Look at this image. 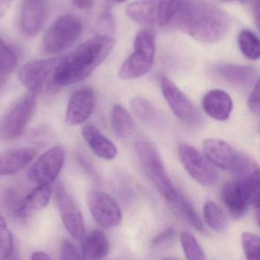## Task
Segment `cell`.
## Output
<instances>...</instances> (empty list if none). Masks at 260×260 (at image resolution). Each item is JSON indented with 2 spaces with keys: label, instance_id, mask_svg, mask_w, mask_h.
<instances>
[{
  "label": "cell",
  "instance_id": "obj_1",
  "mask_svg": "<svg viewBox=\"0 0 260 260\" xmlns=\"http://www.w3.org/2000/svg\"><path fill=\"white\" fill-rule=\"evenodd\" d=\"M184 33L205 44L218 42L229 33L230 16L224 10L202 0H186L174 19Z\"/></svg>",
  "mask_w": 260,
  "mask_h": 260
},
{
  "label": "cell",
  "instance_id": "obj_2",
  "mask_svg": "<svg viewBox=\"0 0 260 260\" xmlns=\"http://www.w3.org/2000/svg\"><path fill=\"white\" fill-rule=\"evenodd\" d=\"M114 44L115 41L109 35H98L81 44L73 53L61 56L55 73V86H68L88 78L108 58Z\"/></svg>",
  "mask_w": 260,
  "mask_h": 260
},
{
  "label": "cell",
  "instance_id": "obj_3",
  "mask_svg": "<svg viewBox=\"0 0 260 260\" xmlns=\"http://www.w3.org/2000/svg\"><path fill=\"white\" fill-rule=\"evenodd\" d=\"M136 148L141 166L148 180L166 201L174 204L179 189L174 187L160 154L152 142L146 139H140L136 142Z\"/></svg>",
  "mask_w": 260,
  "mask_h": 260
},
{
  "label": "cell",
  "instance_id": "obj_4",
  "mask_svg": "<svg viewBox=\"0 0 260 260\" xmlns=\"http://www.w3.org/2000/svg\"><path fill=\"white\" fill-rule=\"evenodd\" d=\"M203 150L204 155L212 165L232 171L237 178L250 174L258 166L253 159L221 139H206L203 142Z\"/></svg>",
  "mask_w": 260,
  "mask_h": 260
},
{
  "label": "cell",
  "instance_id": "obj_5",
  "mask_svg": "<svg viewBox=\"0 0 260 260\" xmlns=\"http://www.w3.org/2000/svg\"><path fill=\"white\" fill-rule=\"evenodd\" d=\"M155 56V36L151 28H145L136 35L134 50L122 64L119 76L123 80L138 79L149 73Z\"/></svg>",
  "mask_w": 260,
  "mask_h": 260
},
{
  "label": "cell",
  "instance_id": "obj_6",
  "mask_svg": "<svg viewBox=\"0 0 260 260\" xmlns=\"http://www.w3.org/2000/svg\"><path fill=\"white\" fill-rule=\"evenodd\" d=\"M82 23L76 15L66 14L56 18L44 34L42 48L47 54H58L73 47L80 38Z\"/></svg>",
  "mask_w": 260,
  "mask_h": 260
},
{
  "label": "cell",
  "instance_id": "obj_7",
  "mask_svg": "<svg viewBox=\"0 0 260 260\" xmlns=\"http://www.w3.org/2000/svg\"><path fill=\"white\" fill-rule=\"evenodd\" d=\"M160 85L167 103L179 120L193 127H201L206 123L201 111L174 82L162 76Z\"/></svg>",
  "mask_w": 260,
  "mask_h": 260
},
{
  "label": "cell",
  "instance_id": "obj_8",
  "mask_svg": "<svg viewBox=\"0 0 260 260\" xmlns=\"http://www.w3.org/2000/svg\"><path fill=\"white\" fill-rule=\"evenodd\" d=\"M60 59L55 57L27 62L18 71L19 80L35 94L55 89V73Z\"/></svg>",
  "mask_w": 260,
  "mask_h": 260
},
{
  "label": "cell",
  "instance_id": "obj_9",
  "mask_svg": "<svg viewBox=\"0 0 260 260\" xmlns=\"http://www.w3.org/2000/svg\"><path fill=\"white\" fill-rule=\"evenodd\" d=\"M37 94L28 91L20 98L6 113L2 122L0 135L6 139H15L22 134L35 113Z\"/></svg>",
  "mask_w": 260,
  "mask_h": 260
},
{
  "label": "cell",
  "instance_id": "obj_10",
  "mask_svg": "<svg viewBox=\"0 0 260 260\" xmlns=\"http://www.w3.org/2000/svg\"><path fill=\"white\" fill-rule=\"evenodd\" d=\"M179 157L188 174L203 186H213L219 175L214 165L193 146L182 144L178 149Z\"/></svg>",
  "mask_w": 260,
  "mask_h": 260
},
{
  "label": "cell",
  "instance_id": "obj_11",
  "mask_svg": "<svg viewBox=\"0 0 260 260\" xmlns=\"http://www.w3.org/2000/svg\"><path fill=\"white\" fill-rule=\"evenodd\" d=\"M65 158V151L62 147H53L40 156L30 166L27 178L37 186L51 184L59 176Z\"/></svg>",
  "mask_w": 260,
  "mask_h": 260
},
{
  "label": "cell",
  "instance_id": "obj_12",
  "mask_svg": "<svg viewBox=\"0 0 260 260\" xmlns=\"http://www.w3.org/2000/svg\"><path fill=\"white\" fill-rule=\"evenodd\" d=\"M88 207L94 221L105 229L118 225L122 212L117 202L103 191L92 189L87 195Z\"/></svg>",
  "mask_w": 260,
  "mask_h": 260
},
{
  "label": "cell",
  "instance_id": "obj_13",
  "mask_svg": "<svg viewBox=\"0 0 260 260\" xmlns=\"http://www.w3.org/2000/svg\"><path fill=\"white\" fill-rule=\"evenodd\" d=\"M55 197L59 215L66 229L75 239H83L85 227L82 212L61 183H58L55 188Z\"/></svg>",
  "mask_w": 260,
  "mask_h": 260
},
{
  "label": "cell",
  "instance_id": "obj_14",
  "mask_svg": "<svg viewBox=\"0 0 260 260\" xmlns=\"http://www.w3.org/2000/svg\"><path fill=\"white\" fill-rule=\"evenodd\" d=\"M95 105L94 90L89 87L78 90L69 100L66 113V123L69 126H77L88 120Z\"/></svg>",
  "mask_w": 260,
  "mask_h": 260
},
{
  "label": "cell",
  "instance_id": "obj_15",
  "mask_svg": "<svg viewBox=\"0 0 260 260\" xmlns=\"http://www.w3.org/2000/svg\"><path fill=\"white\" fill-rule=\"evenodd\" d=\"M45 0H22L20 27L23 35L32 38L38 35L47 18Z\"/></svg>",
  "mask_w": 260,
  "mask_h": 260
},
{
  "label": "cell",
  "instance_id": "obj_16",
  "mask_svg": "<svg viewBox=\"0 0 260 260\" xmlns=\"http://www.w3.org/2000/svg\"><path fill=\"white\" fill-rule=\"evenodd\" d=\"M203 111L215 120H228L233 109V102L227 92L222 90H212L206 93L202 102Z\"/></svg>",
  "mask_w": 260,
  "mask_h": 260
},
{
  "label": "cell",
  "instance_id": "obj_17",
  "mask_svg": "<svg viewBox=\"0 0 260 260\" xmlns=\"http://www.w3.org/2000/svg\"><path fill=\"white\" fill-rule=\"evenodd\" d=\"M82 136L93 152L104 160H113L117 154V147L94 125L87 123L82 128Z\"/></svg>",
  "mask_w": 260,
  "mask_h": 260
},
{
  "label": "cell",
  "instance_id": "obj_18",
  "mask_svg": "<svg viewBox=\"0 0 260 260\" xmlns=\"http://www.w3.org/2000/svg\"><path fill=\"white\" fill-rule=\"evenodd\" d=\"M37 155V150L22 148L0 154V177L15 174L27 166Z\"/></svg>",
  "mask_w": 260,
  "mask_h": 260
},
{
  "label": "cell",
  "instance_id": "obj_19",
  "mask_svg": "<svg viewBox=\"0 0 260 260\" xmlns=\"http://www.w3.org/2000/svg\"><path fill=\"white\" fill-rule=\"evenodd\" d=\"M215 71L226 82L241 88L250 86L258 76L256 69L247 66L226 64L217 67Z\"/></svg>",
  "mask_w": 260,
  "mask_h": 260
},
{
  "label": "cell",
  "instance_id": "obj_20",
  "mask_svg": "<svg viewBox=\"0 0 260 260\" xmlns=\"http://www.w3.org/2000/svg\"><path fill=\"white\" fill-rule=\"evenodd\" d=\"M128 16L141 25L151 27L158 16V0H138L126 7Z\"/></svg>",
  "mask_w": 260,
  "mask_h": 260
},
{
  "label": "cell",
  "instance_id": "obj_21",
  "mask_svg": "<svg viewBox=\"0 0 260 260\" xmlns=\"http://www.w3.org/2000/svg\"><path fill=\"white\" fill-rule=\"evenodd\" d=\"M221 199L229 214L235 218H241L247 213L248 203L246 201L238 182H229L223 186Z\"/></svg>",
  "mask_w": 260,
  "mask_h": 260
},
{
  "label": "cell",
  "instance_id": "obj_22",
  "mask_svg": "<svg viewBox=\"0 0 260 260\" xmlns=\"http://www.w3.org/2000/svg\"><path fill=\"white\" fill-rule=\"evenodd\" d=\"M109 250V242L102 231L96 229L83 238L82 254L84 260H102Z\"/></svg>",
  "mask_w": 260,
  "mask_h": 260
},
{
  "label": "cell",
  "instance_id": "obj_23",
  "mask_svg": "<svg viewBox=\"0 0 260 260\" xmlns=\"http://www.w3.org/2000/svg\"><path fill=\"white\" fill-rule=\"evenodd\" d=\"M53 195L50 185L38 186L27 197L22 199L20 218H27L35 211L41 210L50 203Z\"/></svg>",
  "mask_w": 260,
  "mask_h": 260
},
{
  "label": "cell",
  "instance_id": "obj_24",
  "mask_svg": "<svg viewBox=\"0 0 260 260\" xmlns=\"http://www.w3.org/2000/svg\"><path fill=\"white\" fill-rule=\"evenodd\" d=\"M111 125L119 137L126 139L136 130V123L129 111L122 105H117L111 111Z\"/></svg>",
  "mask_w": 260,
  "mask_h": 260
},
{
  "label": "cell",
  "instance_id": "obj_25",
  "mask_svg": "<svg viewBox=\"0 0 260 260\" xmlns=\"http://www.w3.org/2000/svg\"><path fill=\"white\" fill-rule=\"evenodd\" d=\"M131 107L135 115L142 123L151 126H160L162 121L160 113L149 101L136 98L132 101Z\"/></svg>",
  "mask_w": 260,
  "mask_h": 260
},
{
  "label": "cell",
  "instance_id": "obj_26",
  "mask_svg": "<svg viewBox=\"0 0 260 260\" xmlns=\"http://www.w3.org/2000/svg\"><path fill=\"white\" fill-rule=\"evenodd\" d=\"M18 65V58L13 49L0 38V88L6 83Z\"/></svg>",
  "mask_w": 260,
  "mask_h": 260
},
{
  "label": "cell",
  "instance_id": "obj_27",
  "mask_svg": "<svg viewBox=\"0 0 260 260\" xmlns=\"http://www.w3.org/2000/svg\"><path fill=\"white\" fill-rule=\"evenodd\" d=\"M204 218L208 225L215 232H223L228 226V220L221 208L212 201L206 202L203 208Z\"/></svg>",
  "mask_w": 260,
  "mask_h": 260
},
{
  "label": "cell",
  "instance_id": "obj_28",
  "mask_svg": "<svg viewBox=\"0 0 260 260\" xmlns=\"http://www.w3.org/2000/svg\"><path fill=\"white\" fill-rule=\"evenodd\" d=\"M238 45L243 54L252 60L260 58V40L251 30H243L238 35Z\"/></svg>",
  "mask_w": 260,
  "mask_h": 260
},
{
  "label": "cell",
  "instance_id": "obj_29",
  "mask_svg": "<svg viewBox=\"0 0 260 260\" xmlns=\"http://www.w3.org/2000/svg\"><path fill=\"white\" fill-rule=\"evenodd\" d=\"M174 207L181 213L185 219L199 232H203L204 230L202 220L196 212L195 209L192 207L189 200L184 197L183 193L179 190L178 196L175 203L173 204Z\"/></svg>",
  "mask_w": 260,
  "mask_h": 260
},
{
  "label": "cell",
  "instance_id": "obj_30",
  "mask_svg": "<svg viewBox=\"0 0 260 260\" xmlns=\"http://www.w3.org/2000/svg\"><path fill=\"white\" fill-rule=\"evenodd\" d=\"M185 1L186 0H158L157 22L160 26L165 27L169 24Z\"/></svg>",
  "mask_w": 260,
  "mask_h": 260
},
{
  "label": "cell",
  "instance_id": "obj_31",
  "mask_svg": "<svg viewBox=\"0 0 260 260\" xmlns=\"http://www.w3.org/2000/svg\"><path fill=\"white\" fill-rule=\"evenodd\" d=\"M180 242L187 260H205V254L201 246L192 234L182 232Z\"/></svg>",
  "mask_w": 260,
  "mask_h": 260
},
{
  "label": "cell",
  "instance_id": "obj_32",
  "mask_svg": "<svg viewBox=\"0 0 260 260\" xmlns=\"http://www.w3.org/2000/svg\"><path fill=\"white\" fill-rule=\"evenodd\" d=\"M14 253V239L12 232L8 228L2 214L0 213V259H10Z\"/></svg>",
  "mask_w": 260,
  "mask_h": 260
},
{
  "label": "cell",
  "instance_id": "obj_33",
  "mask_svg": "<svg viewBox=\"0 0 260 260\" xmlns=\"http://www.w3.org/2000/svg\"><path fill=\"white\" fill-rule=\"evenodd\" d=\"M243 250L247 260H260V237L250 232L241 235Z\"/></svg>",
  "mask_w": 260,
  "mask_h": 260
},
{
  "label": "cell",
  "instance_id": "obj_34",
  "mask_svg": "<svg viewBox=\"0 0 260 260\" xmlns=\"http://www.w3.org/2000/svg\"><path fill=\"white\" fill-rule=\"evenodd\" d=\"M61 260H84L70 241H64L60 248Z\"/></svg>",
  "mask_w": 260,
  "mask_h": 260
},
{
  "label": "cell",
  "instance_id": "obj_35",
  "mask_svg": "<svg viewBox=\"0 0 260 260\" xmlns=\"http://www.w3.org/2000/svg\"><path fill=\"white\" fill-rule=\"evenodd\" d=\"M248 107L252 112L260 114V79L249 97Z\"/></svg>",
  "mask_w": 260,
  "mask_h": 260
},
{
  "label": "cell",
  "instance_id": "obj_36",
  "mask_svg": "<svg viewBox=\"0 0 260 260\" xmlns=\"http://www.w3.org/2000/svg\"><path fill=\"white\" fill-rule=\"evenodd\" d=\"M175 234V231L174 229H166V230L162 232L161 233H159L155 238L153 239V244L154 245H158V244H163L166 241H169L170 239L174 237Z\"/></svg>",
  "mask_w": 260,
  "mask_h": 260
},
{
  "label": "cell",
  "instance_id": "obj_37",
  "mask_svg": "<svg viewBox=\"0 0 260 260\" xmlns=\"http://www.w3.org/2000/svg\"><path fill=\"white\" fill-rule=\"evenodd\" d=\"M76 7L81 9H88L92 6L93 0H72Z\"/></svg>",
  "mask_w": 260,
  "mask_h": 260
},
{
  "label": "cell",
  "instance_id": "obj_38",
  "mask_svg": "<svg viewBox=\"0 0 260 260\" xmlns=\"http://www.w3.org/2000/svg\"><path fill=\"white\" fill-rule=\"evenodd\" d=\"M13 0H0V18H3L11 7Z\"/></svg>",
  "mask_w": 260,
  "mask_h": 260
},
{
  "label": "cell",
  "instance_id": "obj_39",
  "mask_svg": "<svg viewBox=\"0 0 260 260\" xmlns=\"http://www.w3.org/2000/svg\"><path fill=\"white\" fill-rule=\"evenodd\" d=\"M79 161L81 162V165L83 166V168H85V171H86L87 172L89 173L91 175H92L93 177H94V178H95V177H97V174L94 172V168L90 165V163H88V162L87 161V160H85L83 157H79Z\"/></svg>",
  "mask_w": 260,
  "mask_h": 260
},
{
  "label": "cell",
  "instance_id": "obj_40",
  "mask_svg": "<svg viewBox=\"0 0 260 260\" xmlns=\"http://www.w3.org/2000/svg\"><path fill=\"white\" fill-rule=\"evenodd\" d=\"M30 260H52L50 256L42 251L35 252L32 254Z\"/></svg>",
  "mask_w": 260,
  "mask_h": 260
},
{
  "label": "cell",
  "instance_id": "obj_41",
  "mask_svg": "<svg viewBox=\"0 0 260 260\" xmlns=\"http://www.w3.org/2000/svg\"><path fill=\"white\" fill-rule=\"evenodd\" d=\"M255 22L260 33V0H257L254 9Z\"/></svg>",
  "mask_w": 260,
  "mask_h": 260
},
{
  "label": "cell",
  "instance_id": "obj_42",
  "mask_svg": "<svg viewBox=\"0 0 260 260\" xmlns=\"http://www.w3.org/2000/svg\"><path fill=\"white\" fill-rule=\"evenodd\" d=\"M254 207L255 209H256V218H257V221L258 223H259L260 227V202L256 206H254Z\"/></svg>",
  "mask_w": 260,
  "mask_h": 260
},
{
  "label": "cell",
  "instance_id": "obj_43",
  "mask_svg": "<svg viewBox=\"0 0 260 260\" xmlns=\"http://www.w3.org/2000/svg\"><path fill=\"white\" fill-rule=\"evenodd\" d=\"M223 2H241V3H252V2L257 1V0H221Z\"/></svg>",
  "mask_w": 260,
  "mask_h": 260
},
{
  "label": "cell",
  "instance_id": "obj_44",
  "mask_svg": "<svg viewBox=\"0 0 260 260\" xmlns=\"http://www.w3.org/2000/svg\"><path fill=\"white\" fill-rule=\"evenodd\" d=\"M114 1L117 2V3H123V2L127 1V0H114Z\"/></svg>",
  "mask_w": 260,
  "mask_h": 260
},
{
  "label": "cell",
  "instance_id": "obj_45",
  "mask_svg": "<svg viewBox=\"0 0 260 260\" xmlns=\"http://www.w3.org/2000/svg\"><path fill=\"white\" fill-rule=\"evenodd\" d=\"M258 132H259V134H260V122H259V126H258Z\"/></svg>",
  "mask_w": 260,
  "mask_h": 260
},
{
  "label": "cell",
  "instance_id": "obj_46",
  "mask_svg": "<svg viewBox=\"0 0 260 260\" xmlns=\"http://www.w3.org/2000/svg\"><path fill=\"white\" fill-rule=\"evenodd\" d=\"M164 260H176V259H164Z\"/></svg>",
  "mask_w": 260,
  "mask_h": 260
}]
</instances>
